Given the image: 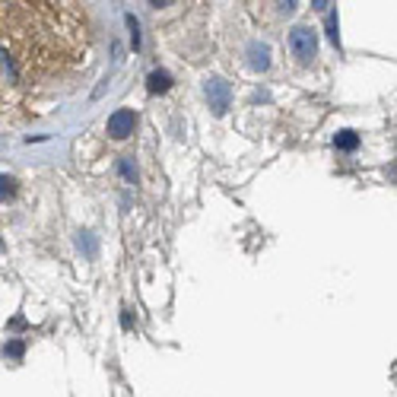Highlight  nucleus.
<instances>
[{"label": "nucleus", "instance_id": "nucleus-4", "mask_svg": "<svg viewBox=\"0 0 397 397\" xmlns=\"http://www.w3.org/2000/svg\"><path fill=\"white\" fill-rule=\"evenodd\" d=\"M248 64L255 70H267L270 67V48L264 42H251L248 45Z\"/></svg>", "mask_w": 397, "mask_h": 397}, {"label": "nucleus", "instance_id": "nucleus-2", "mask_svg": "<svg viewBox=\"0 0 397 397\" xmlns=\"http://www.w3.org/2000/svg\"><path fill=\"white\" fill-rule=\"evenodd\" d=\"M204 93H207V102H210L213 115H226L232 105V89L226 80H219V76H207L204 80Z\"/></svg>", "mask_w": 397, "mask_h": 397}, {"label": "nucleus", "instance_id": "nucleus-11", "mask_svg": "<svg viewBox=\"0 0 397 397\" xmlns=\"http://www.w3.org/2000/svg\"><path fill=\"white\" fill-rule=\"evenodd\" d=\"M0 185H4V200H6V197L13 194V185H16V181H13V178H6V175H4V181H0Z\"/></svg>", "mask_w": 397, "mask_h": 397}, {"label": "nucleus", "instance_id": "nucleus-7", "mask_svg": "<svg viewBox=\"0 0 397 397\" xmlns=\"http://www.w3.org/2000/svg\"><path fill=\"white\" fill-rule=\"evenodd\" d=\"M118 172H121V178L131 181V185L137 181V168H134V162L127 159V156H125V159H118Z\"/></svg>", "mask_w": 397, "mask_h": 397}, {"label": "nucleus", "instance_id": "nucleus-9", "mask_svg": "<svg viewBox=\"0 0 397 397\" xmlns=\"http://www.w3.org/2000/svg\"><path fill=\"white\" fill-rule=\"evenodd\" d=\"M4 353L10 356V359H23V353H25V347H23V340H10L4 347Z\"/></svg>", "mask_w": 397, "mask_h": 397}, {"label": "nucleus", "instance_id": "nucleus-10", "mask_svg": "<svg viewBox=\"0 0 397 397\" xmlns=\"http://www.w3.org/2000/svg\"><path fill=\"white\" fill-rule=\"evenodd\" d=\"M125 19H127V29H131V45H134V48H140V23H137L131 13H127Z\"/></svg>", "mask_w": 397, "mask_h": 397}, {"label": "nucleus", "instance_id": "nucleus-8", "mask_svg": "<svg viewBox=\"0 0 397 397\" xmlns=\"http://www.w3.org/2000/svg\"><path fill=\"white\" fill-rule=\"evenodd\" d=\"M328 38L340 48V25H337V13H328Z\"/></svg>", "mask_w": 397, "mask_h": 397}, {"label": "nucleus", "instance_id": "nucleus-1", "mask_svg": "<svg viewBox=\"0 0 397 397\" xmlns=\"http://www.w3.org/2000/svg\"><path fill=\"white\" fill-rule=\"evenodd\" d=\"M289 48H292V54H296L299 61L309 64L311 57H315V51H318L315 29H311V25H296V29L289 32Z\"/></svg>", "mask_w": 397, "mask_h": 397}, {"label": "nucleus", "instance_id": "nucleus-12", "mask_svg": "<svg viewBox=\"0 0 397 397\" xmlns=\"http://www.w3.org/2000/svg\"><path fill=\"white\" fill-rule=\"evenodd\" d=\"M121 324H125V328H127V330H131V328H134V318H131V311H127V309H125V311H121Z\"/></svg>", "mask_w": 397, "mask_h": 397}, {"label": "nucleus", "instance_id": "nucleus-6", "mask_svg": "<svg viewBox=\"0 0 397 397\" xmlns=\"http://www.w3.org/2000/svg\"><path fill=\"white\" fill-rule=\"evenodd\" d=\"M334 146H337V149H343V153H350V149L359 146V137H356L353 131H340V134L334 137Z\"/></svg>", "mask_w": 397, "mask_h": 397}, {"label": "nucleus", "instance_id": "nucleus-3", "mask_svg": "<svg viewBox=\"0 0 397 397\" xmlns=\"http://www.w3.org/2000/svg\"><path fill=\"white\" fill-rule=\"evenodd\" d=\"M137 127V112L134 108H118V112L108 118V137L112 140H125V137H131Z\"/></svg>", "mask_w": 397, "mask_h": 397}, {"label": "nucleus", "instance_id": "nucleus-5", "mask_svg": "<svg viewBox=\"0 0 397 397\" xmlns=\"http://www.w3.org/2000/svg\"><path fill=\"white\" fill-rule=\"evenodd\" d=\"M146 89L153 96H162L172 89V76H168V70H153V74L146 76Z\"/></svg>", "mask_w": 397, "mask_h": 397}]
</instances>
